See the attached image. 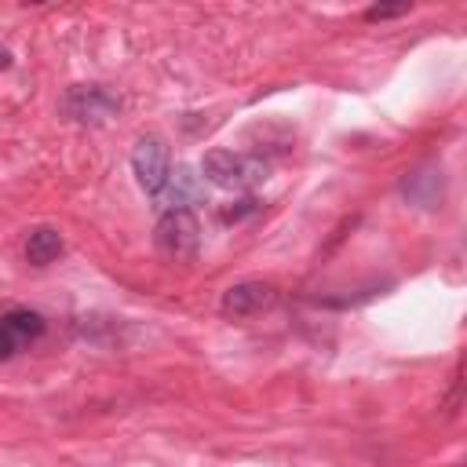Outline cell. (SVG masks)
Segmentation results:
<instances>
[{
	"label": "cell",
	"mask_w": 467,
	"mask_h": 467,
	"mask_svg": "<svg viewBox=\"0 0 467 467\" xmlns=\"http://www.w3.org/2000/svg\"><path fill=\"white\" fill-rule=\"evenodd\" d=\"M270 168L259 157L248 153H234V150H208L201 157V179H208L219 190H252L259 182H266Z\"/></svg>",
	"instance_id": "cell-1"
},
{
	"label": "cell",
	"mask_w": 467,
	"mask_h": 467,
	"mask_svg": "<svg viewBox=\"0 0 467 467\" xmlns=\"http://www.w3.org/2000/svg\"><path fill=\"white\" fill-rule=\"evenodd\" d=\"M153 244L168 259H193L201 248V223H197L193 208L161 212V219L153 226Z\"/></svg>",
	"instance_id": "cell-2"
},
{
	"label": "cell",
	"mask_w": 467,
	"mask_h": 467,
	"mask_svg": "<svg viewBox=\"0 0 467 467\" xmlns=\"http://www.w3.org/2000/svg\"><path fill=\"white\" fill-rule=\"evenodd\" d=\"M131 171H135V182L157 197L161 186L168 182V171H171V153L164 146V139L157 135H142L135 146H131Z\"/></svg>",
	"instance_id": "cell-3"
},
{
	"label": "cell",
	"mask_w": 467,
	"mask_h": 467,
	"mask_svg": "<svg viewBox=\"0 0 467 467\" xmlns=\"http://www.w3.org/2000/svg\"><path fill=\"white\" fill-rule=\"evenodd\" d=\"M120 109V99L102 84H77L66 95V113L77 124H102Z\"/></svg>",
	"instance_id": "cell-4"
},
{
	"label": "cell",
	"mask_w": 467,
	"mask_h": 467,
	"mask_svg": "<svg viewBox=\"0 0 467 467\" xmlns=\"http://www.w3.org/2000/svg\"><path fill=\"white\" fill-rule=\"evenodd\" d=\"M44 317L36 310H26V306H15L7 314H0V361L15 358L26 343L40 339L44 336Z\"/></svg>",
	"instance_id": "cell-5"
},
{
	"label": "cell",
	"mask_w": 467,
	"mask_h": 467,
	"mask_svg": "<svg viewBox=\"0 0 467 467\" xmlns=\"http://www.w3.org/2000/svg\"><path fill=\"white\" fill-rule=\"evenodd\" d=\"M277 299V288L266 285V281H237L223 292L219 299V310L226 317H252V314H263L266 306H274Z\"/></svg>",
	"instance_id": "cell-6"
},
{
	"label": "cell",
	"mask_w": 467,
	"mask_h": 467,
	"mask_svg": "<svg viewBox=\"0 0 467 467\" xmlns=\"http://www.w3.org/2000/svg\"><path fill=\"white\" fill-rule=\"evenodd\" d=\"M201 197H204V179H201L193 168L175 164V168L168 171V182L161 186V193H157L153 201H157L161 212H171V208H190V204L201 201Z\"/></svg>",
	"instance_id": "cell-7"
},
{
	"label": "cell",
	"mask_w": 467,
	"mask_h": 467,
	"mask_svg": "<svg viewBox=\"0 0 467 467\" xmlns=\"http://www.w3.org/2000/svg\"><path fill=\"white\" fill-rule=\"evenodd\" d=\"M62 248H66V241H62V234L55 226H33L29 237H26V263L47 266V263H55L62 255Z\"/></svg>",
	"instance_id": "cell-8"
},
{
	"label": "cell",
	"mask_w": 467,
	"mask_h": 467,
	"mask_svg": "<svg viewBox=\"0 0 467 467\" xmlns=\"http://www.w3.org/2000/svg\"><path fill=\"white\" fill-rule=\"evenodd\" d=\"M405 11H409V4H376V7L365 11V18H368V22H383V18H398V15H405Z\"/></svg>",
	"instance_id": "cell-9"
},
{
	"label": "cell",
	"mask_w": 467,
	"mask_h": 467,
	"mask_svg": "<svg viewBox=\"0 0 467 467\" xmlns=\"http://www.w3.org/2000/svg\"><path fill=\"white\" fill-rule=\"evenodd\" d=\"M259 204L252 201V197H244V201H237V208H223V223H237V219H244V215H252Z\"/></svg>",
	"instance_id": "cell-10"
},
{
	"label": "cell",
	"mask_w": 467,
	"mask_h": 467,
	"mask_svg": "<svg viewBox=\"0 0 467 467\" xmlns=\"http://www.w3.org/2000/svg\"><path fill=\"white\" fill-rule=\"evenodd\" d=\"M11 66V51L7 47H0V69H7Z\"/></svg>",
	"instance_id": "cell-11"
}]
</instances>
